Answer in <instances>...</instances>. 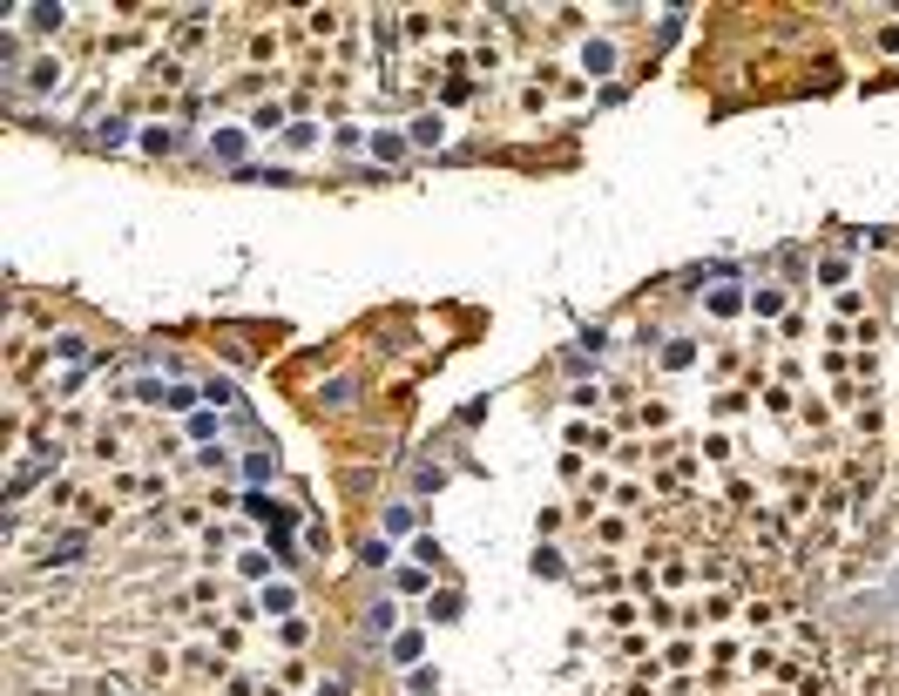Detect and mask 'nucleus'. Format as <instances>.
I'll list each match as a JSON object with an SVG mask.
<instances>
[{
  "mask_svg": "<svg viewBox=\"0 0 899 696\" xmlns=\"http://www.w3.org/2000/svg\"><path fill=\"white\" fill-rule=\"evenodd\" d=\"M636 615H649V608H642V602H629V595H623V602H609V608H602V622H609V629H629Z\"/></svg>",
  "mask_w": 899,
  "mask_h": 696,
  "instance_id": "nucleus-2",
  "label": "nucleus"
},
{
  "mask_svg": "<svg viewBox=\"0 0 899 696\" xmlns=\"http://www.w3.org/2000/svg\"><path fill=\"white\" fill-rule=\"evenodd\" d=\"M440 136H446L440 115H412V142H440Z\"/></svg>",
  "mask_w": 899,
  "mask_h": 696,
  "instance_id": "nucleus-4",
  "label": "nucleus"
},
{
  "mask_svg": "<svg viewBox=\"0 0 899 696\" xmlns=\"http://www.w3.org/2000/svg\"><path fill=\"white\" fill-rule=\"evenodd\" d=\"M81 547H89L81 534H62V541H47V547H41V568H75Z\"/></svg>",
  "mask_w": 899,
  "mask_h": 696,
  "instance_id": "nucleus-1",
  "label": "nucleus"
},
{
  "mask_svg": "<svg viewBox=\"0 0 899 696\" xmlns=\"http://www.w3.org/2000/svg\"><path fill=\"white\" fill-rule=\"evenodd\" d=\"M609 61H615L609 41H589V47H581V68H589V75H609Z\"/></svg>",
  "mask_w": 899,
  "mask_h": 696,
  "instance_id": "nucleus-3",
  "label": "nucleus"
},
{
  "mask_svg": "<svg viewBox=\"0 0 899 696\" xmlns=\"http://www.w3.org/2000/svg\"><path fill=\"white\" fill-rule=\"evenodd\" d=\"M366 629H372V636H393V608L379 602V608H372V615H366Z\"/></svg>",
  "mask_w": 899,
  "mask_h": 696,
  "instance_id": "nucleus-9",
  "label": "nucleus"
},
{
  "mask_svg": "<svg viewBox=\"0 0 899 696\" xmlns=\"http://www.w3.org/2000/svg\"><path fill=\"white\" fill-rule=\"evenodd\" d=\"M318 696H345V676H325V683H318Z\"/></svg>",
  "mask_w": 899,
  "mask_h": 696,
  "instance_id": "nucleus-11",
  "label": "nucleus"
},
{
  "mask_svg": "<svg viewBox=\"0 0 899 696\" xmlns=\"http://www.w3.org/2000/svg\"><path fill=\"white\" fill-rule=\"evenodd\" d=\"M534 575H562V555H555V547H534Z\"/></svg>",
  "mask_w": 899,
  "mask_h": 696,
  "instance_id": "nucleus-8",
  "label": "nucleus"
},
{
  "mask_svg": "<svg viewBox=\"0 0 899 696\" xmlns=\"http://www.w3.org/2000/svg\"><path fill=\"white\" fill-rule=\"evenodd\" d=\"M412 561H420V568H433V561H440V541H433V534H420V541H412Z\"/></svg>",
  "mask_w": 899,
  "mask_h": 696,
  "instance_id": "nucleus-7",
  "label": "nucleus"
},
{
  "mask_svg": "<svg viewBox=\"0 0 899 696\" xmlns=\"http://www.w3.org/2000/svg\"><path fill=\"white\" fill-rule=\"evenodd\" d=\"M291 602H298V595H291V581H277V589H264V615H284Z\"/></svg>",
  "mask_w": 899,
  "mask_h": 696,
  "instance_id": "nucleus-5",
  "label": "nucleus"
},
{
  "mask_svg": "<svg viewBox=\"0 0 899 696\" xmlns=\"http://www.w3.org/2000/svg\"><path fill=\"white\" fill-rule=\"evenodd\" d=\"M427 615H433V622H454V615H460V595H433Z\"/></svg>",
  "mask_w": 899,
  "mask_h": 696,
  "instance_id": "nucleus-6",
  "label": "nucleus"
},
{
  "mask_svg": "<svg viewBox=\"0 0 899 696\" xmlns=\"http://www.w3.org/2000/svg\"><path fill=\"white\" fill-rule=\"evenodd\" d=\"M386 561H393V547H386L379 534H372V541H366V568H386Z\"/></svg>",
  "mask_w": 899,
  "mask_h": 696,
  "instance_id": "nucleus-10",
  "label": "nucleus"
}]
</instances>
